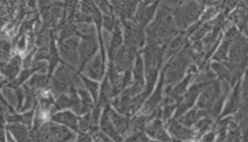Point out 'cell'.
I'll list each match as a JSON object with an SVG mask.
<instances>
[{
	"instance_id": "816d5d0a",
	"label": "cell",
	"mask_w": 248,
	"mask_h": 142,
	"mask_svg": "<svg viewBox=\"0 0 248 142\" xmlns=\"http://www.w3.org/2000/svg\"><path fill=\"white\" fill-rule=\"evenodd\" d=\"M242 33H243L244 35L248 38V24L246 25V27L244 28V30L242 31Z\"/></svg>"
},
{
	"instance_id": "7dc6e473",
	"label": "cell",
	"mask_w": 248,
	"mask_h": 142,
	"mask_svg": "<svg viewBox=\"0 0 248 142\" xmlns=\"http://www.w3.org/2000/svg\"><path fill=\"white\" fill-rule=\"evenodd\" d=\"M111 2V5L113 7V11L116 16H120V13L122 10L123 7V4H124V0H110Z\"/></svg>"
},
{
	"instance_id": "277c9868",
	"label": "cell",
	"mask_w": 248,
	"mask_h": 142,
	"mask_svg": "<svg viewBox=\"0 0 248 142\" xmlns=\"http://www.w3.org/2000/svg\"><path fill=\"white\" fill-rule=\"evenodd\" d=\"M207 4L202 0H188L180 5L173 16L180 32H185L201 20Z\"/></svg>"
},
{
	"instance_id": "1f68e13d",
	"label": "cell",
	"mask_w": 248,
	"mask_h": 142,
	"mask_svg": "<svg viewBox=\"0 0 248 142\" xmlns=\"http://www.w3.org/2000/svg\"><path fill=\"white\" fill-rule=\"evenodd\" d=\"M60 53H59V48L56 46V43L54 38H52L50 43V51H49V76L52 78L53 71L56 69V68L60 63Z\"/></svg>"
},
{
	"instance_id": "8d00e7d4",
	"label": "cell",
	"mask_w": 248,
	"mask_h": 142,
	"mask_svg": "<svg viewBox=\"0 0 248 142\" xmlns=\"http://www.w3.org/2000/svg\"><path fill=\"white\" fill-rule=\"evenodd\" d=\"M74 36H78V27L75 21H66L62 22L59 41Z\"/></svg>"
},
{
	"instance_id": "5bb4252c",
	"label": "cell",
	"mask_w": 248,
	"mask_h": 142,
	"mask_svg": "<svg viewBox=\"0 0 248 142\" xmlns=\"http://www.w3.org/2000/svg\"><path fill=\"white\" fill-rule=\"evenodd\" d=\"M51 142H69L77 139L76 132L55 122L46 123Z\"/></svg>"
},
{
	"instance_id": "8992f818",
	"label": "cell",
	"mask_w": 248,
	"mask_h": 142,
	"mask_svg": "<svg viewBox=\"0 0 248 142\" xmlns=\"http://www.w3.org/2000/svg\"><path fill=\"white\" fill-rule=\"evenodd\" d=\"M227 62L234 65L248 67V38L241 32H238L233 38Z\"/></svg>"
},
{
	"instance_id": "c3c4849f",
	"label": "cell",
	"mask_w": 248,
	"mask_h": 142,
	"mask_svg": "<svg viewBox=\"0 0 248 142\" xmlns=\"http://www.w3.org/2000/svg\"><path fill=\"white\" fill-rule=\"evenodd\" d=\"M200 141H202V142H214V141H217V133H216L215 129L213 128L212 130H210L207 133H205Z\"/></svg>"
},
{
	"instance_id": "52a82bcc",
	"label": "cell",
	"mask_w": 248,
	"mask_h": 142,
	"mask_svg": "<svg viewBox=\"0 0 248 142\" xmlns=\"http://www.w3.org/2000/svg\"><path fill=\"white\" fill-rule=\"evenodd\" d=\"M223 96L227 97L228 95L223 93L221 82L216 79L204 86L197 100L196 107L207 112Z\"/></svg>"
},
{
	"instance_id": "ac0fdd59",
	"label": "cell",
	"mask_w": 248,
	"mask_h": 142,
	"mask_svg": "<svg viewBox=\"0 0 248 142\" xmlns=\"http://www.w3.org/2000/svg\"><path fill=\"white\" fill-rule=\"evenodd\" d=\"M188 38L189 37L186 36L185 32H180L166 46L164 47V63L184 48L188 43Z\"/></svg>"
},
{
	"instance_id": "83f0119b",
	"label": "cell",
	"mask_w": 248,
	"mask_h": 142,
	"mask_svg": "<svg viewBox=\"0 0 248 142\" xmlns=\"http://www.w3.org/2000/svg\"><path fill=\"white\" fill-rule=\"evenodd\" d=\"M6 130L10 132L14 140L16 142H28L31 141V132L30 128L21 123L9 124L6 126Z\"/></svg>"
},
{
	"instance_id": "3957f363",
	"label": "cell",
	"mask_w": 248,
	"mask_h": 142,
	"mask_svg": "<svg viewBox=\"0 0 248 142\" xmlns=\"http://www.w3.org/2000/svg\"><path fill=\"white\" fill-rule=\"evenodd\" d=\"M164 47L157 45L147 44L142 50L145 63V94L147 98L156 86V82L164 65Z\"/></svg>"
},
{
	"instance_id": "f6af8a7d",
	"label": "cell",
	"mask_w": 248,
	"mask_h": 142,
	"mask_svg": "<svg viewBox=\"0 0 248 142\" xmlns=\"http://www.w3.org/2000/svg\"><path fill=\"white\" fill-rule=\"evenodd\" d=\"M239 125L242 131V140L243 142H248V114L244 116L239 121Z\"/></svg>"
},
{
	"instance_id": "d6a6232c",
	"label": "cell",
	"mask_w": 248,
	"mask_h": 142,
	"mask_svg": "<svg viewBox=\"0 0 248 142\" xmlns=\"http://www.w3.org/2000/svg\"><path fill=\"white\" fill-rule=\"evenodd\" d=\"M242 140V131L238 121L232 117L230 122L226 133V141L228 142H239Z\"/></svg>"
},
{
	"instance_id": "bcb514c9",
	"label": "cell",
	"mask_w": 248,
	"mask_h": 142,
	"mask_svg": "<svg viewBox=\"0 0 248 142\" xmlns=\"http://www.w3.org/2000/svg\"><path fill=\"white\" fill-rule=\"evenodd\" d=\"M11 46L7 41L2 40L1 45V55H2V61H7L10 56Z\"/></svg>"
},
{
	"instance_id": "603a6c76",
	"label": "cell",
	"mask_w": 248,
	"mask_h": 142,
	"mask_svg": "<svg viewBox=\"0 0 248 142\" xmlns=\"http://www.w3.org/2000/svg\"><path fill=\"white\" fill-rule=\"evenodd\" d=\"M231 19L233 21V25L237 27L239 32H242L248 22V6L239 3V5L231 13Z\"/></svg>"
},
{
	"instance_id": "2e32d148",
	"label": "cell",
	"mask_w": 248,
	"mask_h": 142,
	"mask_svg": "<svg viewBox=\"0 0 248 142\" xmlns=\"http://www.w3.org/2000/svg\"><path fill=\"white\" fill-rule=\"evenodd\" d=\"M160 0L155 1V3L150 5H143L141 3L140 7L135 14V17L133 20L137 21L140 26L146 28L150 24L152 21L154 20L156 12L159 8Z\"/></svg>"
},
{
	"instance_id": "ba28073f",
	"label": "cell",
	"mask_w": 248,
	"mask_h": 142,
	"mask_svg": "<svg viewBox=\"0 0 248 142\" xmlns=\"http://www.w3.org/2000/svg\"><path fill=\"white\" fill-rule=\"evenodd\" d=\"M207 84H198L192 82L190 87L186 91V94L183 96L179 104L177 106L176 113L174 115V119H178L180 116H183L186 111L191 110V108L196 106L197 100L201 95V92L204 88V86Z\"/></svg>"
},
{
	"instance_id": "60d3db41",
	"label": "cell",
	"mask_w": 248,
	"mask_h": 142,
	"mask_svg": "<svg viewBox=\"0 0 248 142\" xmlns=\"http://www.w3.org/2000/svg\"><path fill=\"white\" fill-rule=\"evenodd\" d=\"M186 1L188 0H160V6H162L166 9L174 13L180 5L186 3Z\"/></svg>"
},
{
	"instance_id": "f35d334b",
	"label": "cell",
	"mask_w": 248,
	"mask_h": 142,
	"mask_svg": "<svg viewBox=\"0 0 248 142\" xmlns=\"http://www.w3.org/2000/svg\"><path fill=\"white\" fill-rule=\"evenodd\" d=\"M91 112H89L87 114H84L83 116H78L79 132H87L88 131H90V129L92 127Z\"/></svg>"
},
{
	"instance_id": "e0dca14e",
	"label": "cell",
	"mask_w": 248,
	"mask_h": 142,
	"mask_svg": "<svg viewBox=\"0 0 248 142\" xmlns=\"http://www.w3.org/2000/svg\"><path fill=\"white\" fill-rule=\"evenodd\" d=\"M123 47H124V36H123V32L120 27L119 22L117 21L114 32H112V36L110 37L108 47L109 62L114 61L115 56Z\"/></svg>"
},
{
	"instance_id": "7a4b0ae2",
	"label": "cell",
	"mask_w": 248,
	"mask_h": 142,
	"mask_svg": "<svg viewBox=\"0 0 248 142\" xmlns=\"http://www.w3.org/2000/svg\"><path fill=\"white\" fill-rule=\"evenodd\" d=\"M193 62V51L191 43L188 41L182 50L166 62L161 69L165 80V95L186 77Z\"/></svg>"
},
{
	"instance_id": "836d02e7",
	"label": "cell",
	"mask_w": 248,
	"mask_h": 142,
	"mask_svg": "<svg viewBox=\"0 0 248 142\" xmlns=\"http://www.w3.org/2000/svg\"><path fill=\"white\" fill-rule=\"evenodd\" d=\"M82 81H83V85L84 87L86 88V90L88 91L89 93L91 94V95L93 96V100L95 103L98 102V96H99V84L96 80L94 79H90L87 76H84V75H80Z\"/></svg>"
},
{
	"instance_id": "e575fe53",
	"label": "cell",
	"mask_w": 248,
	"mask_h": 142,
	"mask_svg": "<svg viewBox=\"0 0 248 142\" xmlns=\"http://www.w3.org/2000/svg\"><path fill=\"white\" fill-rule=\"evenodd\" d=\"M78 37H98V30L96 25L92 22H79L77 23Z\"/></svg>"
},
{
	"instance_id": "8fae6325",
	"label": "cell",
	"mask_w": 248,
	"mask_h": 142,
	"mask_svg": "<svg viewBox=\"0 0 248 142\" xmlns=\"http://www.w3.org/2000/svg\"><path fill=\"white\" fill-rule=\"evenodd\" d=\"M240 108H241V79L233 86L232 89L226 97L222 115L220 117L233 116L238 113Z\"/></svg>"
},
{
	"instance_id": "44dd1931",
	"label": "cell",
	"mask_w": 248,
	"mask_h": 142,
	"mask_svg": "<svg viewBox=\"0 0 248 142\" xmlns=\"http://www.w3.org/2000/svg\"><path fill=\"white\" fill-rule=\"evenodd\" d=\"M207 116H208V114H207V111L202 110L195 106V107L191 108V110L186 111V113L183 116H180L177 120L186 126L193 128V126L196 125L197 122L199 121L200 119H202V117Z\"/></svg>"
},
{
	"instance_id": "681fc988",
	"label": "cell",
	"mask_w": 248,
	"mask_h": 142,
	"mask_svg": "<svg viewBox=\"0 0 248 142\" xmlns=\"http://www.w3.org/2000/svg\"><path fill=\"white\" fill-rule=\"evenodd\" d=\"M78 140L81 142H91L93 141V134L91 132H80Z\"/></svg>"
},
{
	"instance_id": "484cf974",
	"label": "cell",
	"mask_w": 248,
	"mask_h": 142,
	"mask_svg": "<svg viewBox=\"0 0 248 142\" xmlns=\"http://www.w3.org/2000/svg\"><path fill=\"white\" fill-rule=\"evenodd\" d=\"M115 97L114 91L112 84L109 80L108 75L104 78L103 82L100 87L99 96H98V104L102 106L103 108L111 104V101Z\"/></svg>"
},
{
	"instance_id": "cb8c5ba5",
	"label": "cell",
	"mask_w": 248,
	"mask_h": 142,
	"mask_svg": "<svg viewBox=\"0 0 248 142\" xmlns=\"http://www.w3.org/2000/svg\"><path fill=\"white\" fill-rule=\"evenodd\" d=\"M132 84L145 88V63L143 55H141V53H139L135 59L134 65L132 68Z\"/></svg>"
},
{
	"instance_id": "d6986e66",
	"label": "cell",
	"mask_w": 248,
	"mask_h": 142,
	"mask_svg": "<svg viewBox=\"0 0 248 142\" xmlns=\"http://www.w3.org/2000/svg\"><path fill=\"white\" fill-rule=\"evenodd\" d=\"M51 119L52 121L70 128L76 132H79L78 117L77 116V114L72 111L65 110L58 112L52 115Z\"/></svg>"
},
{
	"instance_id": "7c38bea8",
	"label": "cell",
	"mask_w": 248,
	"mask_h": 142,
	"mask_svg": "<svg viewBox=\"0 0 248 142\" xmlns=\"http://www.w3.org/2000/svg\"><path fill=\"white\" fill-rule=\"evenodd\" d=\"M168 131L172 137V140L176 141H191L196 140V133L193 128L184 126L177 119L172 118L167 124Z\"/></svg>"
},
{
	"instance_id": "ee69618b",
	"label": "cell",
	"mask_w": 248,
	"mask_h": 142,
	"mask_svg": "<svg viewBox=\"0 0 248 142\" xmlns=\"http://www.w3.org/2000/svg\"><path fill=\"white\" fill-rule=\"evenodd\" d=\"M34 109H32L31 110L26 111L23 112V114H21V123L24 124L25 126L29 127L30 129L31 128V126L33 124V119H34Z\"/></svg>"
},
{
	"instance_id": "30bf717a",
	"label": "cell",
	"mask_w": 248,
	"mask_h": 142,
	"mask_svg": "<svg viewBox=\"0 0 248 142\" xmlns=\"http://www.w3.org/2000/svg\"><path fill=\"white\" fill-rule=\"evenodd\" d=\"M98 37H81L78 46V53L80 58V70L83 69L90 60L98 53L99 49Z\"/></svg>"
},
{
	"instance_id": "4316f807",
	"label": "cell",
	"mask_w": 248,
	"mask_h": 142,
	"mask_svg": "<svg viewBox=\"0 0 248 142\" xmlns=\"http://www.w3.org/2000/svg\"><path fill=\"white\" fill-rule=\"evenodd\" d=\"M108 113L114 128L122 136H124L129 130V122L128 117L125 116V115L120 114L118 111L113 110L111 107H109Z\"/></svg>"
},
{
	"instance_id": "ffe728a7",
	"label": "cell",
	"mask_w": 248,
	"mask_h": 142,
	"mask_svg": "<svg viewBox=\"0 0 248 142\" xmlns=\"http://www.w3.org/2000/svg\"><path fill=\"white\" fill-rule=\"evenodd\" d=\"M109 107L110 105L107 106L104 108L103 111H102V116H101V119H100V123H99V127L100 130L106 133L109 138H111L112 141H122V135L120 134L119 132L116 131V129L114 128L113 123L110 119L109 116Z\"/></svg>"
},
{
	"instance_id": "7402d4cb",
	"label": "cell",
	"mask_w": 248,
	"mask_h": 142,
	"mask_svg": "<svg viewBox=\"0 0 248 142\" xmlns=\"http://www.w3.org/2000/svg\"><path fill=\"white\" fill-rule=\"evenodd\" d=\"M247 114H248V69L241 79V108L233 116V118L239 123Z\"/></svg>"
},
{
	"instance_id": "b9f144b4",
	"label": "cell",
	"mask_w": 248,
	"mask_h": 142,
	"mask_svg": "<svg viewBox=\"0 0 248 142\" xmlns=\"http://www.w3.org/2000/svg\"><path fill=\"white\" fill-rule=\"evenodd\" d=\"M116 22H117V21L114 20V18L112 15H104L102 28L106 32L112 33L114 32Z\"/></svg>"
},
{
	"instance_id": "d4e9b609",
	"label": "cell",
	"mask_w": 248,
	"mask_h": 142,
	"mask_svg": "<svg viewBox=\"0 0 248 142\" xmlns=\"http://www.w3.org/2000/svg\"><path fill=\"white\" fill-rule=\"evenodd\" d=\"M21 64V58L19 55L13 57L6 64H2V73L6 80H9L11 82L16 80L17 76L20 74Z\"/></svg>"
},
{
	"instance_id": "d590c367",
	"label": "cell",
	"mask_w": 248,
	"mask_h": 142,
	"mask_svg": "<svg viewBox=\"0 0 248 142\" xmlns=\"http://www.w3.org/2000/svg\"><path fill=\"white\" fill-rule=\"evenodd\" d=\"M148 123V116L141 113L140 116H135L134 118L129 122L128 132L132 133L140 131H145V126Z\"/></svg>"
},
{
	"instance_id": "9c48e42d",
	"label": "cell",
	"mask_w": 248,
	"mask_h": 142,
	"mask_svg": "<svg viewBox=\"0 0 248 142\" xmlns=\"http://www.w3.org/2000/svg\"><path fill=\"white\" fill-rule=\"evenodd\" d=\"M165 96V80L163 72H160V78L158 84L155 86V89L149 95V97L145 100L141 112L145 115H149L153 111L160 108L163 104V100Z\"/></svg>"
},
{
	"instance_id": "5b68a950",
	"label": "cell",
	"mask_w": 248,
	"mask_h": 142,
	"mask_svg": "<svg viewBox=\"0 0 248 142\" xmlns=\"http://www.w3.org/2000/svg\"><path fill=\"white\" fill-rule=\"evenodd\" d=\"M81 40V37L78 36L68 37L59 41L58 48L60 56L62 57L63 62L67 66L73 69L77 70L80 69V58L78 53V46Z\"/></svg>"
},
{
	"instance_id": "7bdbcfd3",
	"label": "cell",
	"mask_w": 248,
	"mask_h": 142,
	"mask_svg": "<svg viewBox=\"0 0 248 142\" xmlns=\"http://www.w3.org/2000/svg\"><path fill=\"white\" fill-rule=\"evenodd\" d=\"M127 142H149L151 138L146 134L145 131H140L130 133L129 137L125 139Z\"/></svg>"
},
{
	"instance_id": "6da1fadb",
	"label": "cell",
	"mask_w": 248,
	"mask_h": 142,
	"mask_svg": "<svg viewBox=\"0 0 248 142\" xmlns=\"http://www.w3.org/2000/svg\"><path fill=\"white\" fill-rule=\"evenodd\" d=\"M179 33L173 13L159 5L154 20L145 28L146 44L166 47Z\"/></svg>"
},
{
	"instance_id": "f546056e",
	"label": "cell",
	"mask_w": 248,
	"mask_h": 142,
	"mask_svg": "<svg viewBox=\"0 0 248 142\" xmlns=\"http://www.w3.org/2000/svg\"><path fill=\"white\" fill-rule=\"evenodd\" d=\"M142 3V0H124L122 10L120 13V19L124 20H133L135 14Z\"/></svg>"
},
{
	"instance_id": "db71d44e",
	"label": "cell",
	"mask_w": 248,
	"mask_h": 142,
	"mask_svg": "<svg viewBox=\"0 0 248 142\" xmlns=\"http://www.w3.org/2000/svg\"></svg>"
},
{
	"instance_id": "f1b7e54d",
	"label": "cell",
	"mask_w": 248,
	"mask_h": 142,
	"mask_svg": "<svg viewBox=\"0 0 248 142\" xmlns=\"http://www.w3.org/2000/svg\"><path fill=\"white\" fill-rule=\"evenodd\" d=\"M51 81V77L45 73H36L31 76L30 80H28L27 85L30 86L34 91H43L49 88Z\"/></svg>"
},
{
	"instance_id": "9a60e30c",
	"label": "cell",
	"mask_w": 248,
	"mask_h": 142,
	"mask_svg": "<svg viewBox=\"0 0 248 142\" xmlns=\"http://www.w3.org/2000/svg\"><path fill=\"white\" fill-rule=\"evenodd\" d=\"M105 61L101 53H98L92 60H90L82 70L84 71L86 76L90 79H94L96 81H100L104 79L105 75Z\"/></svg>"
},
{
	"instance_id": "74e56055",
	"label": "cell",
	"mask_w": 248,
	"mask_h": 142,
	"mask_svg": "<svg viewBox=\"0 0 248 142\" xmlns=\"http://www.w3.org/2000/svg\"><path fill=\"white\" fill-rule=\"evenodd\" d=\"M23 87H24V91H25V99H24L23 105L20 110V112H21V113L31 110V109L34 107L35 100H36V93H35L36 91L31 89V87L28 86L27 84H24Z\"/></svg>"
},
{
	"instance_id": "4dcf8cb0",
	"label": "cell",
	"mask_w": 248,
	"mask_h": 142,
	"mask_svg": "<svg viewBox=\"0 0 248 142\" xmlns=\"http://www.w3.org/2000/svg\"><path fill=\"white\" fill-rule=\"evenodd\" d=\"M216 122L217 121L214 120L212 117L209 116L202 117V119L197 122L196 125L193 126V129L196 133V140H201L205 133L212 130L215 126Z\"/></svg>"
},
{
	"instance_id": "ab89813d",
	"label": "cell",
	"mask_w": 248,
	"mask_h": 142,
	"mask_svg": "<svg viewBox=\"0 0 248 142\" xmlns=\"http://www.w3.org/2000/svg\"><path fill=\"white\" fill-rule=\"evenodd\" d=\"M2 93H3L4 98L6 99V101L8 100V103L10 105L16 106L18 110V98H17L15 89L9 87V86H6L5 88L2 89Z\"/></svg>"
},
{
	"instance_id": "4fadbf2b",
	"label": "cell",
	"mask_w": 248,
	"mask_h": 142,
	"mask_svg": "<svg viewBox=\"0 0 248 142\" xmlns=\"http://www.w3.org/2000/svg\"><path fill=\"white\" fill-rule=\"evenodd\" d=\"M146 134L152 139L156 141H172V137L169 131L165 128V122L162 117H155L147 123L145 129Z\"/></svg>"
},
{
	"instance_id": "f5cc1de1",
	"label": "cell",
	"mask_w": 248,
	"mask_h": 142,
	"mask_svg": "<svg viewBox=\"0 0 248 142\" xmlns=\"http://www.w3.org/2000/svg\"><path fill=\"white\" fill-rule=\"evenodd\" d=\"M52 2H60V1H62V0H51Z\"/></svg>"
},
{
	"instance_id": "f907efd6",
	"label": "cell",
	"mask_w": 248,
	"mask_h": 142,
	"mask_svg": "<svg viewBox=\"0 0 248 142\" xmlns=\"http://www.w3.org/2000/svg\"><path fill=\"white\" fill-rule=\"evenodd\" d=\"M25 46H26L25 38H24V37H22V38H21V40L19 41V43H18V47H19V49L21 51V50H23V49H24Z\"/></svg>"
}]
</instances>
